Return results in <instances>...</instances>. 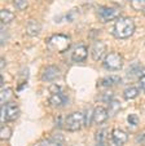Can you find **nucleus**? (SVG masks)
I'll return each mask as SVG.
<instances>
[{
  "label": "nucleus",
  "mask_w": 145,
  "mask_h": 146,
  "mask_svg": "<svg viewBox=\"0 0 145 146\" xmlns=\"http://www.w3.org/2000/svg\"><path fill=\"white\" fill-rule=\"evenodd\" d=\"M135 33V22L131 17H120L115 21L113 35L117 39H127Z\"/></svg>",
  "instance_id": "1"
},
{
  "label": "nucleus",
  "mask_w": 145,
  "mask_h": 146,
  "mask_svg": "<svg viewBox=\"0 0 145 146\" xmlns=\"http://www.w3.org/2000/svg\"><path fill=\"white\" fill-rule=\"evenodd\" d=\"M71 45V39L63 34H56L52 35L47 40V47L51 52L56 53H65Z\"/></svg>",
  "instance_id": "2"
},
{
  "label": "nucleus",
  "mask_w": 145,
  "mask_h": 146,
  "mask_svg": "<svg viewBox=\"0 0 145 146\" xmlns=\"http://www.w3.org/2000/svg\"><path fill=\"white\" fill-rule=\"evenodd\" d=\"M86 124V115L83 113H71L65 119V129L69 132H77L82 129V127Z\"/></svg>",
  "instance_id": "3"
},
{
  "label": "nucleus",
  "mask_w": 145,
  "mask_h": 146,
  "mask_svg": "<svg viewBox=\"0 0 145 146\" xmlns=\"http://www.w3.org/2000/svg\"><path fill=\"white\" fill-rule=\"evenodd\" d=\"M104 67L112 71H117L123 67V57L118 52L108 53L104 58Z\"/></svg>",
  "instance_id": "4"
},
{
  "label": "nucleus",
  "mask_w": 145,
  "mask_h": 146,
  "mask_svg": "<svg viewBox=\"0 0 145 146\" xmlns=\"http://www.w3.org/2000/svg\"><path fill=\"white\" fill-rule=\"evenodd\" d=\"M19 116V108L14 102H8L5 105H3L1 109V121L4 124L7 121H13Z\"/></svg>",
  "instance_id": "5"
},
{
  "label": "nucleus",
  "mask_w": 145,
  "mask_h": 146,
  "mask_svg": "<svg viewBox=\"0 0 145 146\" xmlns=\"http://www.w3.org/2000/svg\"><path fill=\"white\" fill-rule=\"evenodd\" d=\"M120 14V11L115 7H100L97 11V17L101 22H109L113 19L118 18Z\"/></svg>",
  "instance_id": "6"
},
{
  "label": "nucleus",
  "mask_w": 145,
  "mask_h": 146,
  "mask_svg": "<svg viewBox=\"0 0 145 146\" xmlns=\"http://www.w3.org/2000/svg\"><path fill=\"white\" fill-rule=\"evenodd\" d=\"M106 54V44L101 40H96L91 48V56L95 61H100Z\"/></svg>",
  "instance_id": "7"
},
{
  "label": "nucleus",
  "mask_w": 145,
  "mask_h": 146,
  "mask_svg": "<svg viewBox=\"0 0 145 146\" xmlns=\"http://www.w3.org/2000/svg\"><path fill=\"white\" fill-rule=\"evenodd\" d=\"M109 118V113H108V109L102 108V106H97V108L93 110V114H92V123L93 124H100L105 123Z\"/></svg>",
  "instance_id": "8"
},
{
  "label": "nucleus",
  "mask_w": 145,
  "mask_h": 146,
  "mask_svg": "<svg viewBox=\"0 0 145 146\" xmlns=\"http://www.w3.org/2000/svg\"><path fill=\"white\" fill-rule=\"evenodd\" d=\"M128 135L127 132L122 129H113L112 132V146H123V143L127 142Z\"/></svg>",
  "instance_id": "9"
},
{
  "label": "nucleus",
  "mask_w": 145,
  "mask_h": 146,
  "mask_svg": "<svg viewBox=\"0 0 145 146\" xmlns=\"http://www.w3.org/2000/svg\"><path fill=\"white\" fill-rule=\"evenodd\" d=\"M60 76V69L55 65H51V66H47L43 70V74H41V79L44 82H53L57 78Z\"/></svg>",
  "instance_id": "10"
},
{
  "label": "nucleus",
  "mask_w": 145,
  "mask_h": 146,
  "mask_svg": "<svg viewBox=\"0 0 145 146\" xmlns=\"http://www.w3.org/2000/svg\"><path fill=\"white\" fill-rule=\"evenodd\" d=\"M48 102H49V105L53 106V108H62V106L66 105V102H67V97L60 91V92H56V93L51 94V97L48 98Z\"/></svg>",
  "instance_id": "11"
},
{
  "label": "nucleus",
  "mask_w": 145,
  "mask_h": 146,
  "mask_svg": "<svg viewBox=\"0 0 145 146\" xmlns=\"http://www.w3.org/2000/svg\"><path fill=\"white\" fill-rule=\"evenodd\" d=\"M87 56H88L87 47H86V45H83V44H78L77 47L74 48V50H73L71 58H73V61H74V62H83V61H86Z\"/></svg>",
  "instance_id": "12"
},
{
  "label": "nucleus",
  "mask_w": 145,
  "mask_h": 146,
  "mask_svg": "<svg viewBox=\"0 0 145 146\" xmlns=\"http://www.w3.org/2000/svg\"><path fill=\"white\" fill-rule=\"evenodd\" d=\"M40 23L36 21V19H30L26 25V34L29 36H38L39 33H40Z\"/></svg>",
  "instance_id": "13"
},
{
  "label": "nucleus",
  "mask_w": 145,
  "mask_h": 146,
  "mask_svg": "<svg viewBox=\"0 0 145 146\" xmlns=\"http://www.w3.org/2000/svg\"><path fill=\"white\" fill-rule=\"evenodd\" d=\"M95 146H108V131L106 128L99 129L95 133Z\"/></svg>",
  "instance_id": "14"
},
{
  "label": "nucleus",
  "mask_w": 145,
  "mask_h": 146,
  "mask_svg": "<svg viewBox=\"0 0 145 146\" xmlns=\"http://www.w3.org/2000/svg\"><path fill=\"white\" fill-rule=\"evenodd\" d=\"M0 19H1V23L3 25H8L14 19V13L8 9H3L1 13H0Z\"/></svg>",
  "instance_id": "15"
},
{
  "label": "nucleus",
  "mask_w": 145,
  "mask_h": 146,
  "mask_svg": "<svg viewBox=\"0 0 145 146\" xmlns=\"http://www.w3.org/2000/svg\"><path fill=\"white\" fill-rule=\"evenodd\" d=\"M120 110V104L117 100H112L109 102V108H108V113H109V116H114L119 113Z\"/></svg>",
  "instance_id": "16"
},
{
  "label": "nucleus",
  "mask_w": 145,
  "mask_h": 146,
  "mask_svg": "<svg viewBox=\"0 0 145 146\" xmlns=\"http://www.w3.org/2000/svg\"><path fill=\"white\" fill-rule=\"evenodd\" d=\"M119 82H120L119 76L112 75V76H108V78H105V79L101 80V86L105 87V88H108V87H113V86H115V84H118Z\"/></svg>",
  "instance_id": "17"
},
{
  "label": "nucleus",
  "mask_w": 145,
  "mask_h": 146,
  "mask_svg": "<svg viewBox=\"0 0 145 146\" xmlns=\"http://www.w3.org/2000/svg\"><path fill=\"white\" fill-rule=\"evenodd\" d=\"M12 98H13V92L11 88L1 89V105H5V104L11 102Z\"/></svg>",
  "instance_id": "18"
},
{
  "label": "nucleus",
  "mask_w": 145,
  "mask_h": 146,
  "mask_svg": "<svg viewBox=\"0 0 145 146\" xmlns=\"http://www.w3.org/2000/svg\"><path fill=\"white\" fill-rule=\"evenodd\" d=\"M137 94H139V88H136V87H130V88H126L123 92V97L126 100H134L137 97Z\"/></svg>",
  "instance_id": "19"
},
{
  "label": "nucleus",
  "mask_w": 145,
  "mask_h": 146,
  "mask_svg": "<svg viewBox=\"0 0 145 146\" xmlns=\"http://www.w3.org/2000/svg\"><path fill=\"white\" fill-rule=\"evenodd\" d=\"M130 75H135V76H139V79L141 76L145 75V69L141 66L140 64H136V65H132V67L130 69Z\"/></svg>",
  "instance_id": "20"
},
{
  "label": "nucleus",
  "mask_w": 145,
  "mask_h": 146,
  "mask_svg": "<svg viewBox=\"0 0 145 146\" xmlns=\"http://www.w3.org/2000/svg\"><path fill=\"white\" fill-rule=\"evenodd\" d=\"M11 136H12V128L4 124L3 127H1V131H0V138L3 141H7L11 138Z\"/></svg>",
  "instance_id": "21"
},
{
  "label": "nucleus",
  "mask_w": 145,
  "mask_h": 146,
  "mask_svg": "<svg viewBox=\"0 0 145 146\" xmlns=\"http://www.w3.org/2000/svg\"><path fill=\"white\" fill-rule=\"evenodd\" d=\"M130 4L134 11H145V0H130Z\"/></svg>",
  "instance_id": "22"
},
{
  "label": "nucleus",
  "mask_w": 145,
  "mask_h": 146,
  "mask_svg": "<svg viewBox=\"0 0 145 146\" xmlns=\"http://www.w3.org/2000/svg\"><path fill=\"white\" fill-rule=\"evenodd\" d=\"M13 3L18 11H25L29 5V0H13Z\"/></svg>",
  "instance_id": "23"
},
{
  "label": "nucleus",
  "mask_w": 145,
  "mask_h": 146,
  "mask_svg": "<svg viewBox=\"0 0 145 146\" xmlns=\"http://www.w3.org/2000/svg\"><path fill=\"white\" fill-rule=\"evenodd\" d=\"M40 146H61V143L57 142L56 140H51V138H47V140H43V141H41Z\"/></svg>",
  "instance_id": "24"
},
{
  "label": "nucleus",
  "mask_w": 145,
  "mask_h": 146,
  "mask_svg": "<svg viewBox=\"0 0 145 146\" xmlns=\"http://www.w3.org/2000/svg\"><path fill=\"white\" fill-rule=\"evenodd\" d=\"M127 120H128V123L131 124V125H137V124H139V118L136 116V114H130V115L127 116Z\"/></svg>",
  "instance_id": "25"
},
{
  "label": "nucleus",
  "mask_w": 145,
  "mask_h": 146,
  "mask_svg": "<svg viewBox=\"0 0 145 146\" xmlns=\"http://www.w3.org/2000/svg\"><path fill=\"white\" fill-rule=\"evenodd\" d=\"M112 100H113V93H112V92H106V93H102V96L100 97V101H104V102H106V104H109Z\"/></svg>",
  "instance_id": "26"
},
{
  "label": "nucleus",
  "mask_w": 145,
  "mask_h": 146,
  "mask_svg": "<svg viewBox=\"0 0 145 146\" xmlns=\"http://www.w3.org/2000/svg\"><path fill=\"white\" fill-rule=\"evenodd\" d=\"M136 141L139 143H141V145H145V131L144 132H141L139 136L136 137Z\"/></svg>",
  "instance_id": "27"
},
{
  "label": "nucleus",
  "mask_w": 145,
  "mask_h": 146,
  "mask_svg": "<svg viewBox=\"0 0 145 146\" xmlns=\"http://www.w3.org/2000/svg\"><path fill=\"white\" fill-rule=\"evenodd\" d=\"M139 89H141L142 92H145V75L139 79Z\"/></svg>",
  "instance_id": "28"
},
{
  "label": "nucleus",
  "mask_w": 145,
  "mask_h": 146,
  "mask_svg": "<svg viewBox=\"0 0 145 146\" xmlns=\"http://www.w3.org/2000/svg\"><path fill=\"white\" fill-rule=\"evenodd\" d=\"M113 3H115V4H118V5H120V4H123V3H126V0H112Z\"/></svg>",
  "instance_id": "29"
},
{
  "label": "nucleus",
  "mask_w": 145,
  "mask_h": 146,
  "mask_svg": "<svg viewBox=\"0 0 145 146\" xmlns=\"http://www.w3.org/2000/svg\"><path fill=\"white\" fill-rule=\"evenodd\" d=\"M144 13H145V11H144Z\"/></svg>",
  "instance_id": "30"
}]
</instances>
